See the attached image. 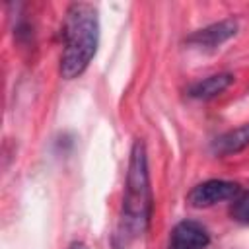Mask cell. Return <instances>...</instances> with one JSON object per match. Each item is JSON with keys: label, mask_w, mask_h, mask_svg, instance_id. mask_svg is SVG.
Here are the masks:
<instances>
[{"label": "cell", "mask_w": 249, "mask_h": 249, "mask_svg": "<svg viewBox=\"0 0 249 249\" xmlns=\"http://www.w3.org/2000/svg\"><path fill=\"white\" fill-rule=\"evenodd\" d=\"M247 146H249V123L216 138L212 148L218 156H230V154H237L245 150Z\"/></svg>", "instance_id": "52a82bcc"}, {"label": "cell", "mask_w": 249, "mask_h": 249, "mask_svg": "<svg viewBox=\"0 0 249 249\" xmlns=\"http://www.w3.org/2000/svg\"><path fill=\"white\" fill-rule=\"evenodd\" d=\"M230 216L239 222V224H249V191L239 195L231 206H230Z\"/></svg>", "instance_id": "ba28073f"}, {"label": "cell", "mask_w": 249, "mask_h": 249, "mask_svg": "<svg viewBox=\"0 0 249 249\" xmlns=\"http://www.w3.org/2000/svg\"><path fill=\"white\" fill-rule=\"evenodd\" d=\"M235 33H237V21L231 19V18H228V19L210 23V25L195 31L193 35L187 37V43L193 45V47L204 49V51H214L222 43H226L228 39H231Z\"/></svg>", "instance_id": "5b68a950"}, {"label": "cell", "mask_w": 249, "mask_h": 249, "mask_svg": "<svg viewBox=\"0 0 249 249\" xmlns=\"http://www.w3.org/2000/svg\"><path fill=\"white\" fill-rule=\"evenodd\" d=\"M66 249H89V247H88L84 241H72V243H70Z\"/></svg>", "instance_id": "9c48e42d"}, {"label": "cell", "mask_w": 249, "mask_h": 249, "mask_svg": "<svg viewBox=\"0 0 249 249\" xmlns=\"http://www.w3.org/2000/svg\"><path fill=\"white\" fill-rule=\"evenodd\" d=\"M62 39L64 45L60 54V76L64 80H74L86 72L97 51V43H99L97 8L89 2L70 4L66 8Z\"/></svg>", "instance_id": "6da1fadb"}, {"label": "cell", "mask_w": 249, "mask_h": 249, "mask_svg": "<svg viewBox=\"0 0 249 249\" xmlns=\"http://www.w3.org/2000/svg\"><path fill=\"white\" fill-rule=\"evenodd\" d=\"M241 193V187L233 181H226V179H208L202 181L198 185H195L189 195H187V202L193 208H208L214 206L218 202H226V200H235Z\"/></svg>", "instance_id": "3957f363"}, {"label": "cell", "mask_w": 249, "mask_h": 249, "mask_svg": "<svg viewBox=\"0 0 249 249\" xmlns=\"http://www.w3.org/2000/svg\"><path fill=\"white\" fill-rule=\"evenodd\" d=\"M210 243L208 230L196 220H181L169 235L167 249H206Z\"/></svg>", "instance_id": "277c9868"}, {"label": "cell", "mask_w": 249, "mask_h": 249, "mask_svg": "<svg viewBox=\"0 0 249 249\" xmlns=\"http://www.w3.org/2000/svg\"><path fill=\"white\" fill-rule=\"evenodd\" d=\"M152 218V187L148 173L146 146L140 138L134 140L128 158L123 208H121V228L126 235L136 237L148 230Z\"/></svg>", "instance_id": "7a4b0ae2"}, {"label": "cell", "mask_w": 249, "mask_h": 249, "mask_svg": "<svg viewBox=\"0 0 249 249\" xmlns=\"http://www.w3.org/2000/svg\"><path fill=\"white\" fill-rule=\"evenodd\" d=\"M233 82V76L230 72H220V74H212L204 80L195 82L189 88V95L195 99H212L216 95H220L222 91H226Z\"/></svg>", "instance_id": "8992f818"}]
</instances>
